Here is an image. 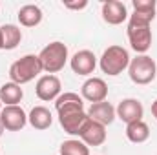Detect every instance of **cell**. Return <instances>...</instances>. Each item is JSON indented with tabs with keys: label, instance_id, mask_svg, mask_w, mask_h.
<instances>
[{
	"label": "cell",
	"instance_id": "cell-1",
	"mask_svg": "<svg viewBox=\"0 0 157 155\" xmlns=\"http://www.w3.org/2000/svg\"><path fill=\"white\" fill-rule=\"evenodd\" d=\"M55 110L59 115V122L62 126V130L70 135H77L80 130L84 128V124L88 122V113L84 112V102L82 97L73 91H66L60 93L55 100Z\"/></svg>",
	"mask_w": 157,
	"mask_h": 155
},
{
	"label": "cell",
	"instance_id": "cell-2",
	"mask_svg": "<svg viewBox=\"0 0 157 155\" xmlns=\"http://www.w3.org/2000/svg\"><path fill=\"white\" fill-rule=\"evenodd\" d=\"M42 71L44 70H42L39 55H24L9 66V78L11 82L22 86V84L31 82L35 77H39Z\"/></svg>",
	"mask_w": 157,
	"mask_h": 155
},
{
	"label": "cell",
	"instance_id": "cell-3",
	"mask_svg": "<svg viewBox=\"0 0 157 155\" xmlns=\"http://www.w3.org/2000/svg\"><path fill=\"white\" fill-rule=\"evenodd\" d=\"M39 59L42 62V70L48 75H55L60 70H64V66L68 62V46L59 40L49 42L46 47H42V51L39 53Z\"/></svg>",
	"mask_w": 157,
	"mask_h": 155
},
{
	"label": "cell",
	"instance_id": "cell-4",
	"mask_svg": "<svg viewBox=\"0 0 157 155\" xmlns=\"http://www.w3.org/2000/svg\"><path fill=\"white\" fill-rule=\"evenodd\" d=\"M130 55H128V49H124L122 46H110L104 49L102 57L99 59V66L102 70V73L110 75V77H117L121 75L124 70H128L130 66Z\"/></svg>",
	"mask_w": 157,
	"mask_h": 155
},
{
	"label": "cell",
	"instance_id": "cell-5",
	"mask_svg": "<svg viewBox=\"0 0 157 155\" xmlns=\"http://www.w3.org/2000/svg\"><path fill=\"white\" fill-rule=\"evenodd\" d=\"M128 75L133 84H139V86H146V84L154 82L157 75L155 60L148 55H137L135 59L130 60Z\"/></svg>",
	"mask_w": 157,
	"mask_h": 155
},
{
	"label": "cell",
	"instance_id": "cell-6",
	"mask_svg": "<svg viewBox=\"0 0 157 155\" xmlns=\"http://www.w3.org/2000/svg\"><path fill=\"white\" fill-rule=\"evenodd\" d=\"M128 40L132 49L137 55H146V51L152 47V29L148 24H133L128 22Z\"/></svg>",
	"mask_w": 157,
	"mask_h": 155
},
{
	"label": "cell",
	"instance_id": "cell-7",
	"mask_svg": "<svg viewBox=\"0 0 157 155\" xmlns=\"http://www.w3.org/2000/svg\"><path fill=\"white\" fill-rule=\"evenodd\" d=\"M80 97L91 104H97V102H102L106 100L108 97V84L99 77H91L88 78L82 88H80Z\"/></svg>",
	"mask_w": 157,
	"mask_h": 155
},
{
	"label": "cell",
	"instance_id": "cell-8",
	"mask_svg": "<svg viewBox=\"0 0 157 155\" xmlns=\"http://www.w3.org/2000/svg\"><path fill=\"white\" fill-rule=\"evenodd\" d=\"M60 89H62V84H60V78L57 75H42L37 80V86H35L37 97L44 102L57 100V97L60 95Z\"/></svg>",
	"mask_w": 157,
	"mask_h": 155
},
{
	"label": "cell",
	"instance_id": "cell-9",
	"mask_svg": "<svg viewBox=\"0 0 157 155\" xmlns=\"http://www.w3.org/2000/svg\"><path fill=\"white\" fill-rule=\"evenodd\" d=\"M101 13H102V20L110 26H119L122 22L128 20V9H126V4L124 2H119V0H106L102 2V7H101Z\"/></svg>",
	"mask_w": 157,
	"mask_h": 155
},
{
	"label": "cell",
	"instance_id": "cell-10",
	"mask_svg": "<svg viewBox=\"0 0 157 155\" xmlns=\"http://www.w3.org/2000/svg\"><path fill=\"white\" fill-rule=\"evenodd\" d=\"M0 120L7 131H20L28 124V115L20 106H4L0 112Z\"/></svg>",
	"mask_w": 157,
	"mask_h": 155
},
{
	"label": "cell",
	"instance_id": "cell-11",
	"mask_svg": "<svg viewBox=\"0 0 157 155\" xmlns=\"http://www.w3.org/2000/svg\"><path fill=\"white\" fill-rule=\"evenodd\" d=\"M70 66H71L73 73H77L80 77L91 75L97 68V57L90 49H80L70 59Z\"/></svg>",
	"mask_w": 157,
	"mask_h": 155
},
{
	"label": "cell",
	"instance_id": "cell-12",
	"mask_svg": "<svg viewBox=\"0 0 157 155\" xmlns=\"http://www.w3.org/2000/svg\"><path fill=\"white\" fill-rule=\"evenodd\" d=\"M115 113H117V117L122 122L132 124V122L143 120L144 108H143L141 100H137V99H122L119 102V106L115 108Z\"/></svg>",
	"mask_w": 157,
	"mask_h": 155
},
{
	"label": "cell",
	"instance_id": "cell-13",
	"mask_svg": "<svg viewBox=\"0 0 157 155\" xmlns=\"http://www.w3.org/2000/svg\"><path fill=\"white\" fill-rule=\"evenodd\" d=\"M78 139H80L88 148H90V146H101V144H104V141H106V126H102V124H99V122L88 119V122L84 124V128H82L80 133H78Z\"/></svg>",
	"mask_w": 157,
	"mask_h": 155
},
{
	"label": "cell",
	"instance_id": "cell-14",
	"mask_svg": "<svg viewBox=\"0 0 157 155\" xmlns=\"http://www.w3.org/2000/svg\"><path fill=\"white\" fill-rule=\"evenodd\" d=\"M86 113H88V117H90L91 120H95V122H99V124H102V126L112 124V122L115 120V117H117L115 108H113L110 102H106V100L97 102V104H91Z\"/></svg>",
	"mask_w": 157,
	"mask_h": 155
},
{
	"label": "cell",
	"instance_id": "cell-15",
	"mask_svg": "<svg viewBox=\"0 0 157 155\" xmlns=\"http://www.w3.org/2000/svg\"><path fill=\"white\" fill-rule=\"evenodd\" d=\"M17 17H18V22L24 28H35L42 22V9L35 4H26L18 9Z\"/></svg>",
	"mask_w": 157,
	"mask_h": 155
},
{
	"label": "cell",
	"instance_id": "cell-16",
	"mask_svg": "<svg viewBox=\"0 0 157 155\" xmlns=\"http://www.w3.org/2000/svg\"><path fill=\"white\" fill-rule=\"evenodd\" d=\"M22 97H24V91L15 82H6L0 88V102L4 106H18Z\"/></svg>",
	"mask_w": 157,
	"mask_h": 155
},
{
	"label": "cell",
	"instance_id": "cell-17",
	"mask_svg": "<svg viewBox=\"0 0 157 155\" xmlns=\"http://www.w3.org/2000/svg\"><path fill=\"white\" fill-rule=\"evenodd\" d=\"M28 122L35 130H48L53 122V115L46 106H35L28 115Z\"/></svg>",
	"mask_w": 157,
	"mask_h": 155
},
{
	"label": "cell",
	"instance_id": "cell-18",
	"mask_svg": "<svg viewBox=\"0 0 157 155\" xmlns=\"http://www.w3.org/2000/svg\"><path fill=\"white\" fill-rule=\"evenodd\" d=\"M0 35H2V46H4L6 51L15 49L22 40V31L15 24H4L0 28Z\"/></svg>",
	"mask_w": 157,
	"mask_h": 155
},
{
	"label": "cell",
	"instance_id": "cell-19",
	"mask_svg": "<svg viewBox=\"0 0 157 155\" xmlns=\"http://www.w3.org/2000/svg\"><path fill=\"white\" fill-rule=\"evenodd\" d=\"M126 137L133 144L146 142L150 139V128H148V124L144 120H137V122L126 124Z\"/></svg>",
	"mask_w": 157,
	"mask_h": 155
},
{
	"label": "cell",
	"instance_id": "cell-20",
	"mask_svg": "<svg viewBox=\"0 0 157 155\" xmlns=\"http://www.w3.org/2000/svg\"><path fill=\"white\" fill-rule=\"evenodd\" d=\"M60 155H90V148L80 139H68L60 144Z\"/></svg>",
	"mask_w": 157,
	"mask_h": 155
},
{
	"label": "cell",
	"instance_id": "cell-21",
	"mask_svg": "<svg viewBox=\"0 0 157 155\" xmlns=\"http://www.w3.org/2000/svg\"><path fill=\"white\" fill-rule=\"evenodd\" d=\"M132 6H133V11H137V13H154L155 15L157 2L155 0H133Z\"/></svg>",
	"mask_w": 157,
	"mask_h": 155
},
{
	"label": "cell",
	"instance_id": "cell-22",
	"mask_svg": "<svg viewBox=\"0 0 157 155\" xmlns=\"http://www.w3.org/2000/svg\"><path fill=\"white\" fill-rule=\"evenodd\" d=\"M154 18H155L154 13H137V11H133L128 17V22H133V24H148L150 26Z\"/></svg>",
	"mask_w": 157,
	"mask_h": 155
},
{
	"label": "cell",
	"instance_id": "cell-23",
	"mask_svg": "<svg viewBox=\"0 0 157 155\" xmlns=\"http://www.w3.org/2000/svg\"><path fill=\"white\" fill-rule=\"evenodd\" d=\"M64 7H66V9L80 11V9H84V7H88V0H80V2H64Z\"/></svg>",
	"mask_w": 157,
	"mask_h": 155
},
{
	"label": "cell",
	"instance_id": "cell-24",
	"mask_svg": "<svg viewBox=\"0 0 157 155\" xmlns=\"http://www.w3.org/2000/svg\"><path fill=\"white\" fill-rule=\"evenodd\" d=\"M152 115L155 117V120H157V99L152 102Z\"/></svg>",
	"mask_w": 157,
	"mask_h": 155
},
{
	"label": "cell",
	"instance_id": "cell-25",
	"mask_svg": "<svg viewBox=\"0 0 157 155\" xmlns=\"http://www.w3.org/2000/svg\"><path fill=\"white\" fill-rule=\"evenodd\" d=\"M4 130H6V128H4V124H2V120H0V137H2V133H4Z\"/></svg>",
	"mask_w": 157,
	"mask_h": 155
},
{
	"label": "cell",
	"instance_id": "cell-26",
	"mask_svg": "<svg viewBox=\"0 0 157 155\" xmlns=\"http://www.w3.org/2000/svg\"><path fill=\"white\" fill-rule=\"evenodd\" d=\"M0 49H4V46H2V35H0Z\"/></svg>",
	"mask_w": 157,
	"mask_h": 155
},
{
	"label": "cell",
	"instance_id": "cell-27",
	"mask_svg": "<svg viewBox=\"0 0 157 155\" xmlns=\"http://www.w3.org/2000/svg\"><path fill=\"white\" fill-rule=\"evenodd\" d=\"M0 112H2V102H0Z\"/></svg>",
	"mask_w": 157,
	"mask_h": 155
}]
</instances>
